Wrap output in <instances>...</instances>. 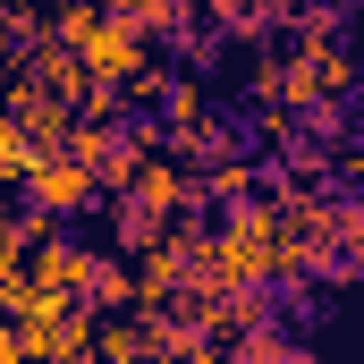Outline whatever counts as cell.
Here are the masks:
<instances>
[{
    "mask_svg": "<svg viewBox=\"0 0 364 364\" xmlns=\"http://www.w3.org/2000/svg\"><path fill=\"white\" fill-rule=\"evenodd\" d=\"M51 34L77 43L85 77H119V85L153 60V34H144L136 17H119V9H93V0H60V9H51Z\"/></svg>",
    "mask_w": 364,
    "mask_h": 364,
    "instance_id": "cell-1",
    "label": "cell"
},
{
    "mask_svg": "<svg viewBox=\"0 0 364 364\" xmlns=\"http://www.w3.org/2000/svg\"><path fill=\"white\" fill-rule=\"evenodd\" d=\"M93 195H102V178H93L85 153H68V144H60V153H43V161H34V178H26V203H43V212H60V220H68V212H85Z\"/></svg>",
    "mask_w": 364,
    "mask_h": 364,
    "instance_id": "cell-2",
    "label": "cell"
},
{
    "mask_svg": "<svg viewBox=\"0 0 364 364\" xmlns=\"http://www.w3.org/2000/svg\"><path fill=\"white\" fill-rule=\"evenodd\" d=\"M93 263H102L93 246H60V229H51V237L34 246V263H26V272L43 279V288H60V296H85V288H93Z\"/></svg>",
    "mask_w": 364,
    "mask_h": 364,
    "instance_id": "cell-3",
    "label": "cell"
},
{
    "mask_svg": "<svg viewBox=\"0 0 364 364\" xmlns=\"http://www.w3.org/2000/svg\"><path fill=\"white\" fill-rule=\"evenodd\" d=\"M144 161H153V127L136 119L127 136H110V153H102V186H119V195H127V186H136V170H144Z\"/></svg>",
    "mask_w": 364,
    "mask_h": 364,
    "instance_id": "cell-4",
    "label": "cell"
},
{
    "mask_svg": "<svg viewBox=\"0 0 364 364\" xmlns=\"http://www.w3.org/2000/svg\"><path fill=\"white\" fill-rule=\"evenodd\" d=\"M34 161H43V144H34V136L17 127V110H9V119H0V186H26Z\"/></svg>",
    "mask_w": 364,
    "mask_h": 364,
    "instance_id": "cell-5",
    "label": "cell"
},
{
    "mask_svg": "<svg viewBox=\"0 0 364 364\" xmlns=\"http://www.w3.org/2000/svg\"><path fill=\"white\" fill-rule=\"evenodd\" d=\"M153 102H161V136H178V127H195V119H203V85H195V77H161V93H153Z\"/></svg>",
    "mask_w": 364,
    "mask_h": 364,
    "instance_id": "cell-6",
    "label": "cell"
},
{
    "mask_svg": "<svg viewBox=\"0 0 364 364\" xmlns=\"http://www.w3.org/2000/svg\"><path fill=\"white\" fill-rule=\"evenodd\" d=\"M203 195H220V203H246V195H255V170L229 153V161H212V170H203Z\"/></svg>",
    "mask_w": 364,
    "mask_h": 364,
    "instance_id": "cell-7",
    "label": "cell"
},
{
    "mask_svg": "<svg viewBox=\"0 0 364 364\" xmlns=\"http://www.w3.org/2000/svg\"><path fill=\"white\" fill-rule=\"evenodd\" d=\"M153 237H161V212H153L144 195H127V203H119V246H153Z\"/></svg>",
    "mask_w": 364,
    "mask_h": 364,
    "instance_id": "cell-8",
    "label": "cell"
},
{
    "mask_svg": "<svg viewBox=\"0 0 364 364\" xmlns=\"http://www.w3.org/2000/svg\"><path fill=\"white\" fill-rule=\"evenodd\" d=\"M93 305H136V279L119 272V263H93V288H85Z\"/></svg>",
    "mask_w": 364,
    "mask_h": 364,
    "instance_id": "cell-9",
    "label": "cell"
},
{
    "mask_svg": "<svg viewBox=\"0 0 364 364\" xmlns=\"http://www.w3.org/2000/svg\"><path fill=\"white\" fill-rule=\"evenodd\" d=\"M348 178L364 186V119H356V144H348Z\"/></svg>",
    "mask_w": 364,
    "mask_h": 364,
    "instance_id": "cell-10",
    "label": "cell"
},
{
    "mask_svg": "<svg viewBox=\"0 0 364 364\" xmlns=\"http://www.w3.org/2000/svg\"><path fill=\"white\" fill-rule=\"evenodd\" d=\"M0 356H26V331H0Z\"/></svg>",
    "mask_w": 364,
    "mask_h": 364,
    "instance_id": "cell-11",
    "label": "cell"
}]
</instances>
